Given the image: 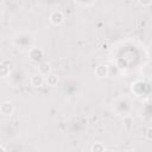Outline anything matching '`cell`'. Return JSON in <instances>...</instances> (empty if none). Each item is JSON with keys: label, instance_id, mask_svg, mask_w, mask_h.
I'll return each mask as SVG.
<instances>
[{"label": "cell", "instance_id": "1", "mask_svg": "<svg viewBox=\"0 0 152 152\" xmlns=\"http://www.w3.org/2000/svg\"><path fill=\"white\" fill-rule=\"evenodd\" d=\"M49 19L53 25H61V24L64 23V15H63V13L61 11H53L50 14Z\"/></svg>", "mask_w": 152, "mask_h": 152}, {"label": "cell", "instance_id": "2", "mask_svg": "<svg viewBox=\"0 0 152 152\" xmlns=\"http://www.w3.org/2000/svg\"><path fill=\"white\" fill-rule=\"evenodd\" d=\"M44 82H45L44 75H42L40 72L34 74V75L31 76V84H32L33 87H40V86H43Z\"/></svg>", "mask_w": 152, "mask_h": 152}, {"label": "cell", "instance_id": "3", "mask_svg": "<svg viewBox=\"0 0 152 152\" xmlns=\"http://www.w3.org/2000/svg\"><path fill=\"white\" fill-rule=\"evenodd\" d=\"M44 56V52H43V50L42 49H37V48H34V49H32L31 51H30V58L33 61V62H38L42 57Z\"/></svg>", "mask_w": 152, "mask_h": 152}, {"label": "cell", "instance_id": "4", "mask_svg": "<svg viewBox=\"0 0 152 152\" xmlns=\"http://www.w3.org/2000/svg\"><path fill=\"white\" fill-rule=\"evenodd\" d=\"M13 104L11 102H4L0 107V112L2 115H11L13 113Z\"/></svg>", "mask_w": 152, "mask_h": 152}, {"label": "cell", "instance_id": "5", "mask_svg": "<svg viewBox=\"0 0 152 152\" xmlns=\"http://www.w3.org/2000/svg\"><path fill=\"white\" fill-rule=\"evenodd\" d=\"M95 74L97 77H106L108 75V68L106 65H97L95 68Z\"/></svg>", "mask_w": 152, "mask_h": 152}, {"label": "cell", "instance_id": "6", "mask_svg": "<svg viewBox=\"0 0 152 152\" xmlns=\"http://www.w3.org/2000/svg\"><path fill=\"white\" fill-rule=\"evenodd\" d=\"M45 82H46L48 86H50V87H55V86H57V83H58V77H57L56 75H53V74L48 75L46 78H45Z\"/></svg>", "mask_w": 152, "mask_h": 152}, {"label": "cell", "instance_id": "7", "mask_svg": "<svg viewBox=\"0 0 152 152\" xmlns=\"http://www.w3.org/2000/svg\"><path fill=\"white\" fill-rule=\"evenodd\" d=\"M50 70H51V68H50V64L49 63H42L39 66H38V71L42 74V75H49L50 74Z\"/></svg>", "mask_w": 152, "mask_h": 152}, {"label": "cell", "instance_id": "8", "mask_svg": "<svg viewBox=\"0 0 152 152\" xmlns=\"http://www.w3.org/2000/svg\"><path fill=\"white\" fill-rule=\"evenodd\" d=\"M8 74H10V66L6 65V64H1V66H0V75H1V77H6Z\"/></svg>", "mask_w": 152, "mask_h": 152}, {"label": "cell", "instance_id": "9", "mask_svg": "<svg viewBox=\"0 0 152 152\" xmlns=\"http://www.w3.org/2000/svg\"><path fill=\"white\" fill-rule=\"evenodd\" d=\"M91 151H95V152H101V151H104V146L103 145H101L100 142H96L95 145H93L91 146Z\"/></svg>", "mask_w": 152, "mask_h": 152}, {"label": "cell", "instance_id": "10", "mask_svg": "<svg viewBox=\"0 0 152 152\" xmlns=\"http://www.w3.org/2000/svg\"><path fill=\"white\" fill-rule=\"evenodd\" d=\"M146 138L148 140H152V127H148L146 131Z\"/></svg>", "mask_w": 152, "mask_h": 152}, {"label": "cell", "instance_id": "11", "mask_svg": "<svg viewBox=\"0 0 152 152\" xmlns=\"http://www.w3.org/2000/svg\"><path fill=\"white\" fill-rule=\"evenodd\" d=\"M139 2H140L142 6H148V5L152 2V0H139Z\"/></svg>", "mask_w": 152, "mask_h": 152}]
</instances>
